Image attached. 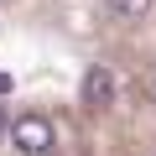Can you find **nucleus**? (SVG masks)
<instances>
[{
    "label": "nucleus",
    "mask_w": 156,
    "mask_h": 156,
    "mask_svg": "<svg viewBox=\"0 0 156 156\" xmlns=\"http://www.w3.org/2000/svg\"><path fill=\"white\" fill-rule=\"evenodd\" d=\"M5 135L16 140L21 156H47V146H52V125H47L42 115H21V120H11Z\"/></svg>",
    "instance_id": "1"
},
{
    "label": "nucleus",
    "mask_w": 156,
    "mask_h": 156,
    "mask_svg": "<svg viewBox=\"0 0 156 156\" xmlns=\"http://www.w3.org/2000/svg\"><path fill=\"white\" fill-rule=\"evenodd\" d=\"M11 94V73H0V99H5Z\"/></svg>",
    "instance_id": "4"
},
{
    "label": "nucleus",
    "mask_w": 156,
    "mask_h": 156,
    "mask_svg": "<svg viewBox=\"0 0 156 156\" xmlns=\"http://www.w3.org/2000/svg\"><path fill=\"white\" fill-rule=\"evenodd\" d=\"M109 99H115V73H109V68H89V73H83V104L99 109V104H109Z\"/></svg>",
    "instance_id": "2"
},
{
    "label": "nucleus",
    "mask_w": 156,
    "mask_h": 156,
    "mask_svg": "<svg viewBox=\"0 0 156 156\" xmlns=\"http://www.w3.org/2000/svg\"><path fill=\"white\" fill-rule=\"evenodd\" d=\"M11 130V115H5V104H0V135H5Z\"/></svg>",
    "instance_id": "5"
},
{
    "label": "nucleus",
    "mask_w": 156,
    "mask_h": 156,
    "mask_svg": "<svg viewBox=\"0 0 156 156\" xmlns=\"http://www.w3.org/2000/svg\"><path fill=\"white\" fill-rule=\"evenodd\" d=\"M104 5H109L115 16H125V21H140V16L151 11V0H104Z\"/></svg>",
    "instance_id": "3"
}]
</instances>
